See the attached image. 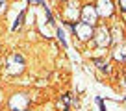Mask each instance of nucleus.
<instances>
[{"mask_svg": "<svg viewBox=\"0 0 126 111\" xmlns=\"http://www.w3.org/2000/svg\"><path fill=\"white\" fill-rule=\"evenodd\" d=\"M98 17H111L113 15V2L111 0H98L94 6Z\"/></svg>", "mask_w": 126, "mask_h": 111, "instance_id": "5", "label": "nucleus"}, {"mask_svg": "<svg viewBox=\"0 0 126 111\" xmlns=\"http://www.w3.org/2000/svg\"><path fill=\"white\" fill-rule=\"evenodd\" d=\"M6 8H8V2H6V0H0V15L6 11Z\"/></svg>", "mask_w": 126, "mask_h": 111, "instance_id": "11", "label": "nucleus"}, {"mask_svg": "<svg viewBox=\"0 0 126 111\" xmlns=\"http://www.w3.org/2000/svg\"><path fill=\"white\" fill-rule=\"evenodd\" d=\"M96 20H98V13H96L94 6H91V4L83 6V8H82V22L94 26V24H96Z\"/></svg>", "mask_w": 126, "mask_h": 111, "instance_id": "4", "label": "nucleus"}, {"mask_svg": "<svg viewBox=\"0 0 126 111\" xmlns=\"http://www.w3.org/2000/svg\"><path fill=\"white\" fill-rule=\"evenodd\" d=\"M8 70L11 74H20L24 70V57L20 54H11L8 57Z\"/></svg>", "mask_w": 126, "mask_h": 111, "instance_id": "3", "label": "nucleus"}, {"mask_svg": "<svg viewBox=\"0 0 126 111\" xmlns=\"http://www.w3.org/2000/svg\"><path fill=\"white\" fill-rule=\"evenodd\" d=\"M93 39L96 46H108L111 43V33L106 26H98L96 30H93Z\"/></svg>", "mask_w": 126, "mask_h": 111, "instance_id": "1", "label": "nucleus"}, {"mask_svg": "<svg viewBox=\"0 0 126 111\" xmlns=\"http://www.w3.org/2000/svg\"><path fill=\"white\" fill-rule=\"evenodd\" d=\"M28 102L30 100H28L26 95H15L9 102V107H11V111H26Z\"/></svg>", "mask_w": 126, "mask_h": 111, "instance_id": "6", "label": "nucleus"}, {"mask_svg": "<svg viewBox=\"0 0 126 111\" xmlns=\"http://www.w3.org/2000/svg\"><path fill=\"white\" fill-rule=\"evenodd\" d=\"M115 59L126 61V46H124V44H121V46L115 48Z\"/></svg>", "mask_w": 126, "mask_h": 111, "instance_id": "7", "label": "nucleus"}, {"mask_svg": "<svg viewBox=\"0 0 126 111\" xmlns=\"http://www.w3.org/2000/svg\"><path fill=\"white\" fill-rule=\"evenodd\" d=\"M22 20H24V11L20 13V15H19V19L15 20V24H13V30H19V28H20V24H22Z\"/></svg>", "mask_w": 126, "mask_h": 111, "instance_id": "9", "label": "nucleus"}, {"mask_svg": "<svg viewBox=\"0 0 126 111\" xmlns=\"http://www.w3.org/2000/svg\"><path fill=\"white\" fill-rule=\"evenodd\" d=\"M35 2H39V4H43V0H35Z\"/></svg>", "mask_w": 126, "mask_h": 111, "instance_id": "13", "label": "nucleus"}, {"mask_svg": "<svg viewBox=\"0 0 126 111\" xmlns=\"http://www.w3.org/2000/svg\"><path fill=\"white\" fill-rule=\"evenodd\" d=\"M119 8H121V11L126 13V0H119Z\"/></svg>", "mask_w": 126, "mask_h": 111, "instance_id": "12", "label": "nucleus"}, {"mask_svg": "<svg viewBox=\"0 0 126 111\" xmlns=\"http://www.w3.org/2000/svg\"><path fill=\"white\" fill-rule=\"evenodd\" d=\"M94 63L98 65V69L102 72H110V63H108V61H102V59H96L94 61Z\"/></svg>", "mask_w": 126, "mask_h": 111, "instance_id": "8", "label": "nucleus"}, {"mask_svg": "<svg viewBox=\"0 0 126 111\" xmlns=\"http://www.w3.org/2000/svg\"><path fill=\"white\" fill-rule=\"evenodd\" d=\"M72 32L74 35L78 37L80 41H89L93 37V26L91 24H85V22H78L72 26Z\"/></svg>", "mask_w": 126, "mask_h": 111, "instance_id": "2", "label": "nucleus"}, {"mask_svg": "<svg viewBox=\"0 0 126 111\" xmlns=\"http://www.w3.org/2000/svg\"><path fill=\"white\" fill-rule=\"evenodd\" d=\"M58 39H59V43H61L63 46H67V41H65V33H63L61 30H58Z\"/></svg>", "mask_w": 126, "mask_h": 111, "instance_id": "10", "label": "nucleus"}]
</instances>
